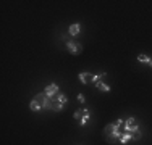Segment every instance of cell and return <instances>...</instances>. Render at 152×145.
Segmentation results:
<instances>
[{
  "instance_id": "1",
  "label": "cell",
  "mask_w": 152,
  "mask_h": 145,
  "mask_svg": "<svg viewBox=\"0 0 152 145\" xmlns=\"http://www.w3.org/2000/svg\"><path fill=\"white\" fill-rule=\"evenodd\" d=\"M66 95L65 94H55L53 97H50V110H53V111H61L65 108V105H66Z\"/></svg>"
},
{
  "instance_id": "2",
  "label": "cell",
  "mask_w": 152,
  "mask_h": 145,
  "mask_svg": "<svg viewBox=\"0 0 152 145\" xmlns=\"http://www.w3.org/2000/svg\"><path fill=\"white\" fill-rule=\"evenodd\" d=\"M79 81L83 82V84H91V82H99L102 81L104 78H105V74H91V72H79Z\"/></svg>"
},
{
  "instance_id": "3",
  "label": "cell",
  "mask_w": 152,
  "mask_h": 145,
  "mask_svg": "<svg viewBox=\"0 0 152 145\" xmlns=\"http://www.w3.org/2000/svg\"><path fill=\"white\" fill-rule=\"evenodd\" d=\"M73 118L79 121V126H84L86 123L89 121V118H91V113H89V110H86V108H81V110L75 111Z\"/></svg>"
},
{
  "instance_id": "4",
  "label": "cell",
  "mask_w": 152,
  "mask_h": 145,
  "mask_svg": "<svg viewBox=\"0 0 152 145\" xmlns=\"http://www.w3.org/2000/svg\"><path fill=\"white\" fill-rule=\"evenodd\" d=\"M136 130H139V124H137L136 118H128L125 121V132H136Z\"/></svg>"
},
{
  "instance_id": "5",
  "label": "cell",
  "mask_w": 152,
  "mask_h": 145,
  "mask_svg": "<svg viewBox=\"0 0 152 145\" xmlns=\"http://www.w3.org/2000/svg\"><path fill=\"white\" fill-rule=\"evenodd\" d=\"M34 100L37 102V103L41 105L42 108H50V97L47 95L45 92H42V94H37V95L34 97Z\"/></svg>"
},
{
  "instance_id": "6",
  "label": "cell",
  "mask_w": 152,
  "mask_h": 145,
  "mask_svg": "<svg viewBox=\"0 0 152 145\" xmlns=\"http://www.w3.org/2000/svg\"><path fill=\"white\" fill-rule=\"evenodd\" d=\"M66 49L68 52H71L73 55H79L83 52V45L79 42H73V41H68L66 42Z\"/></svg>"
},
{
  "instance_id": "7",
  "label": "cell",
  "mask_w": 152,
  "mask_h": 145,
  "mask_svg": "<svg viewBox=\"0 0 152 145\" xmlns=\"http://www.w3.org/2000/svg\"><path fill=\"white\" fill-rule=\"evenodd\" d=\"M44 92H45L49 97H53L55 94H58V86H57V84H50V86H47V87H45Z\"/></svg>"
},
{
  "instance_id": "8",
  "label": "cell",
  "mask_w": 152,
  "mask_h": 145,
  "mask_svg": "<svg viewBox=\"0 0 152 145\" xmlns=\"http://www.w3.org/2000/svg\"><path fill=\"white\" fill-rule=\"evenodd\" d=\"M79 31H81V24H71L70 29H68V32H70V36H78L79 34Z\"/></svg>"
},
{
  "instance_id": "9",
  "label": "cell",
  "mask_w": 152,
  "mask_h": 145,
  "mask_svg": "<svg viewBox=\"0 0 152 145\" xmlns=\"http://www.w3.org/2000/svg\"><path fill=\"white\" fill-rule=\"evenodd\" d=\"M137 61H139V63H147L149 65V66L152 68V60L147 55H144V53H141V55H137Z\"/></svg>"
},
{
  "instance_id": "10",
  "label": "cell",
  "mask_w": 152,
  "mask_h": 145,
  "mask_svg": "<svg viewBox=\"0 0 152 145\" xmlns=\"http://www.w3.org/2000/svg\"><path fill=\"white\" fill-rule=\"evenodd\" d=\"M96 87L100 90V92H108V90H110V86H107L104 81H99V82H96Z\"/></svg>"
},
{
  "instance_id": "11",
  "label": "cell",
  "mask_w": 152,
  "mask_h": 145,
  "mask_svg": "<svg viewBox=\"0 0 152 145\" xmlns=\"http://www.w3.org/2000/svg\"><path fill=\"white\" fill-rule=\"evenodd\" d=\"M129 140H131V134H129V132H123V136L120 137V142H121L123 145H126Z\"/></svg>"
},
{
  "instance_id": "12",
  "label": "cell",
  "mask_w": 152,
  "mask_h": 145,
  "mask_svg": "<svg viewBox=\"0 0 152 145\" xmlns=\"http://www.w3.org/2000/svg\"><path fill=\"white\" fill-rule=\"evenodd\" d=\"M29 108H31L32 111H39V110H42V107H41V105H39L36 100H31V103H29Z\"/></svg>"
},
{
  "instance_id": "13",
  "label": "cell",
  "mask_w": 152,
  "mask_h": 145,
  "mask_svg": "<svg viewBox=\"0 0 152 145\" xmlns=\"http://www.w3.org/2000/svg\"><path fill=\"white\" fill-rule=\"evenodd\" d=\"M131 134V140H139L141 139V132L139 130H136V132H129Z\"/></svg>"
},
{
  "instance_id": "14",
  "label": "cell",
  "mask_w": 152,
  "mask_h": 145,
  "mask_svg": "<svg viewBox=\"0 0 152 145\" xmlns=\"http://www.w3.org/2000/svg\"><path fill=\"white\" fill-rule=\"evenodd\" d=\"M78 100L81 102V103H84V95H83V94H79V95H78Z\"/></svg>"
}]
</instances>
